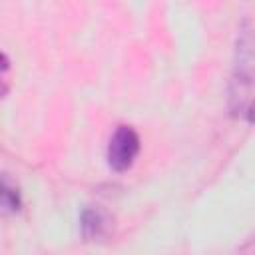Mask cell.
Returning a JSON list of instances; mask_svg holds the SVG:
<instances>
[{"mask_svg":"<svg viewBox=\"0 0 255 255\" xmlns=\"http://www.w3.org/2000/svg\"><path fill=\"white\" fill-rule=\"evenodd\" d=\"M255 86V26L245 18L239 24L235 40L233 72L229 80V112L231 116H247L251 92Z\"/></svg>","mask_w":255,"mask_h":255,"instance_id":"1","label":"cell"},{"mask_svg":"<svg viewBox=\"0 0 255 255\" xmlns=\"http://www.w3.org/2000/svg\"><path fill=\"white\" fill-rule=\"evenodd\" d=\"M139 153V135L131 126H118L108 143V163L114 171H126Z\"/></svg>","mask_w":255,"mask_h":255,"instance_id":"2","label":"cell"},{"mask_svg":"<svg viewBox=\"0 0 255 255\" xmlns=\"http://www.w3.org/2000/svg\"><path fill=\"white\" fill-rule=\"evenodd\" d=\"M80 229L86 241H102L112 231V217L100 207H86L80 215Z\"/></svg>","mask_w":255,"mask_h":255,"instance_id":"3","label":"cell"},{"mask_svg":"<svg viewBox=\"0 0 255 255\" xmlns=\"http://www.w3.org/2000/svg\"><path fill=\"white\" fill-rule=\"evenodd\" d=\"M0 195H2V207H4L6 213H16V211H20V207H22L20 191H18L16 185H12V183L8 181V177L2 179V191H0Z\"/></svg>","mask_w":255,"mask_h":255,"instance_id":"4","label":"cell"}]
</instances>
